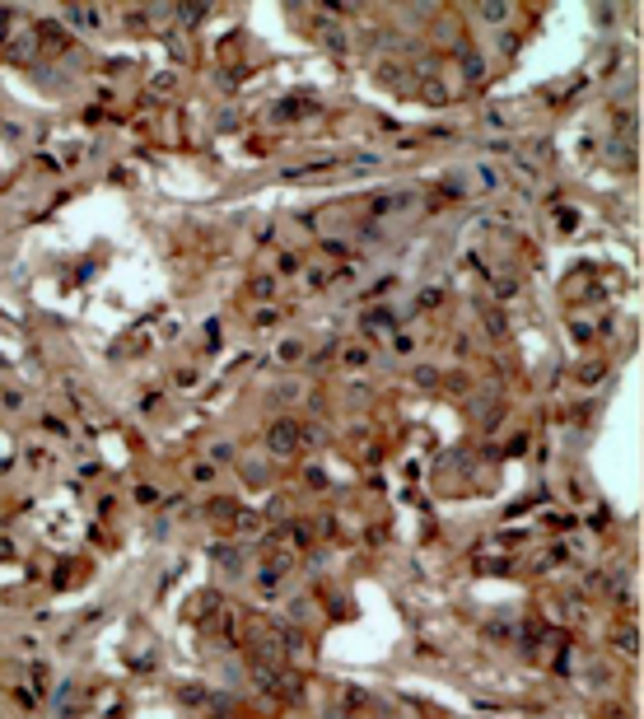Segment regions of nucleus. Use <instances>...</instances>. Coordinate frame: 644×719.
Returning a JSON list of instances; mask_svg holds the SVG:
<instances>
[{
    "instance_id": "obj_1",
    "label": "nucleus",
    "mask_w": 644,
    "mask_h": 719,
    "mask_svg": "<svg viewBox=\"0 0 644 719\" xmlns=\"http://www.w3.org/2000/svg\"><path fill=\"white\" fill-rule=\"evenodd\" d=\"M266 444H271L276 454H294V449H299V430H294V421H276V425H271V435H266Z\"/></svg>"
},
{
    "instance_id": "obj_2",
    "label": "nucleus",
    "mask_w": 644,
    "mask_h": 719,
    "mask_svg": "<svg viewBox=\"0 0 644 719\" xmlns=\"http://www.w3.org/2000/svg\"><path fill=\"white\" fill-rule=\"evenodd\" d=\"M299 112H313V103H304V98H290V103H280V108H276V122H285V117H299Z\"/></svg>"
}]
</instances>
